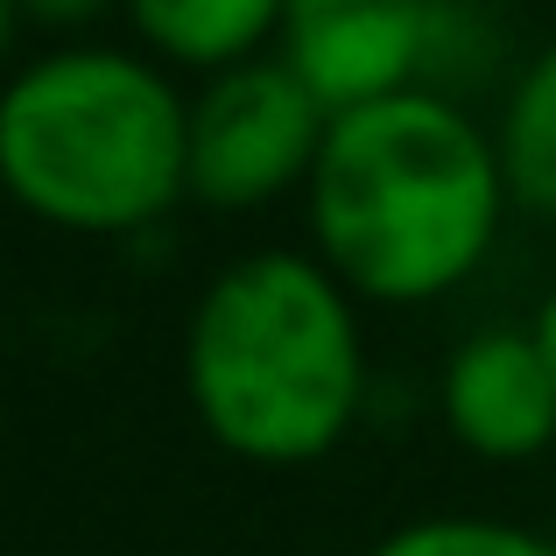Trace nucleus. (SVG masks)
I'll use <instances>...</instances> for the list:
<instances>
[{
	"instance_id": "9",
	"label": "nucleus",
	"mask_w": 556,
	"mask_h": 556,
	"mask_svg": "<svg viewBox=\"0 0 556 556\" xmlns=\"http://www.w3.org/2000/svg\"><path fill=\"white\" fill-rule=\"evenodd\" d=\"M367 556H556V543L493 515H422L388 529Z\"/></svg>"
},
{
	"instance_id": "1",
	"label": "nucleus",
	"mask_w": 556,
	"mask_h": 556,
	"mask_svg": "<svg viewBox=\"0 0 556 556\" xmlns=\"http://www.w3.org/2000/svg\"><path fill=\"white\" fill-rule=\"evenodd\" d=\"M507 204L515 198L493 127L437 85L331 113L303 190L311 254L359 303L388 311H422L472 282L501 240Z\"/></svg>"
},
{
	"instance_id": "3",
	"label": "nucleus",
	"mask_w": 556,
	"mask_h": 556,
	"mask_svg": "<svg viewBox=\"0 0 556 556\" xmlns=\"http://www.w3.org/2000/svg\"><path fill=\"white\" fill-rule=\"evenodd\" d=\"M0 184L78 240L149 232L190 198V99L149 50H42L0 92Z\"/></svg>"
},
{
	"instance_id": "12",
	"label": "nucleus",
	"mask_w": 556,
	"mask_h": 556,
	"mask_svg": "<svg viewBox=\"0 0 556 556\" xmlns=\"http://www.w3.org/2000/svg\"><path fill=\"white\" fill-rule=\"evenodd\" d=\"M549 543H556V535H549Z\"/></svg>"
},
{
	"instance_id": "5",
	"label": "nucleus",
	"mask_w": 556,
	"mask_h": 556,
	"mask_svg": "<svg viewBox=\"0 0 556 556\" xmlns=\"http://www.w3.org/2000/svg\"><path fill=\"white\" fill-rule=\"evenodd\" d=\"M437 0H289L275 56L331 113L430 85Z\"/></svg>"
},
{
	"instance_id": "8",
	"label": "nucleus",
	"mask_w": 556,
	"mask_h": 556,
	"mask_svg": "<svg viewBox=\"0 0 556 556\" xmlns=\"http://www.w3.org/2000/svg\"><path fill=\"white\" fill-rule=\"evenodd\" d=\"M493 141H501V169H507L515 212L556 218V42L515 71Z\"/></svg>"
},
{
	"instance_id": "7",
	"label": "nucleus",
	"mask_w": 556,
	"mask_h": 556,
	"mask_svg": "<svg viewBox=\"0 0 556 556\" xmlns=\"http://www.w3.org/2000/svg\"><path fill=\"white\" fill-rule=\"evenodd\" d=\"M282 8L289 0H127V22L155 64L218 78V71L275 50Z\"/></svg>"
},
{
	"instance_id": "10",
	"label": "nucleus",
	"mask_w": 556,
	"mask_h": 556,
	"mask_svg": "<svg viewBox=\"0 0 556 556\" xmlns=\"http://www.w3.org/2000/svg\"><path fill=\"white\" fill-rule=\"evenodd\" d=\"M22 28H42V36H71V28H92L99 14L127 8V0H8Z\"/></svg>"
},
{
	"instance_id": "6",
	"label": "nucleus",
	"mask_w": 556,
	"mask_h": 556,
	"mask_svg": "<svg viewBox=\"0 0 556 556\" xmlns=\"http://www.w3.org/2000/svg\"><path fill=\"white\" fill-rule=\"evenodd\" d=\"M444 430L479 465H535L556 444V374L529 325H479L437 380Z\"/></svg>"
},
{
	"instance_id": "4",
	"label": "nucleus",
	"mask_w": 556,
	"mask_h": 556,
	"mask_svg": "<svg viewBox=\"0 0 556 556\" xmlns=\"http://www.w3.org/2000/svg\"><path fill=\"white\" fill-rule=\"evenodd\" d=\"M325 135L331 106L275 50L218 71L190 99V198L212 212H261L311 190Z\"/></svg>"
},
{
	"instance_id": "2",
	"label": "nucleus",
	"mask_w": 556,
	"mask_h": 556,
	"mask_svg": "<svg viewBox=\"0 0 556 556\" xmlns=\"http://www.w3.org/2000/svg\"><path fill=\"white\" fill-rule=\"evenodd\" d=\"M184 394L198 430L261 472L317 465L367 408L359 296L296 247L240 254L184 325Z\"/></svg>"
},
{
	"instance_id": "11",
	"label": "nucleus",
	"mask_w": 556,
	"mask_h": 556,
	"mask_svg": "<svg viewBox=\"0 0 556 556\" xmlns=\"http://www.w3.org/2000/svg\"><path fill=\"white\" fill-rule=\"evenodd\" d=\"M529 331H535V345H543V359H549V374H556V289L543 303H535V317H529Z\"/></svg>"
}]
</instances>
